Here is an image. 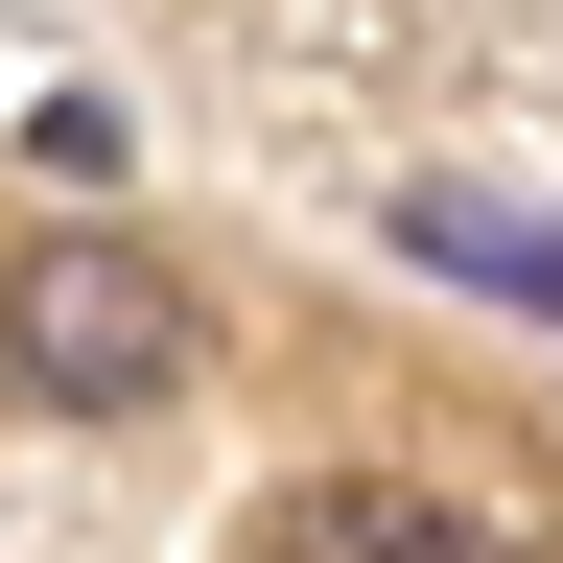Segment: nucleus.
Listing matches in <instances>:
<instances>
[{"mask_svg":"<svg viewBox=\"0 0 563 563\" xmlns=\"http://www.w3.org/2000/svg\"><path fill=\"white\" fill-rule=\"evenodd\" d=\"M0 376H24L47 422H165L211 376V306L141 235H24V258H0Z\"/></svg>","mask_w":563,"mask_h":563,"instance_id":"nucleus-1","label":"nucleus"},{"mask_svg":"<svg viewBox=\"0 0 563 563\" xmlns=\"http://www.w3.org/2000/svg\"><path fill=\"white\" fill-rule=\"evenodd\" d=\"M258 563H517V540H493L470 493H399V470H306V493L258 517Z\"/></svg>","mask_w":563,"mask_h":563,"instance_id":"nucleus-2","label":"nucleus"}]
</instances>
